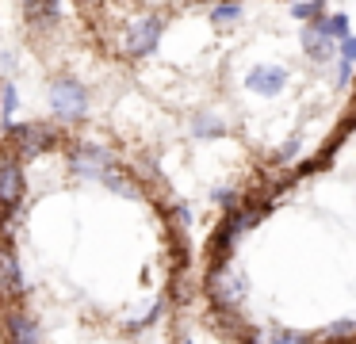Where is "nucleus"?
Masks as SVG:
<instances>
[{
  "label": "nucleus",
  "mask_w": 356,
  "mask_h": 344,
  "mask_svg": "<svg viewBox=\"0 0 356 344\" xmlns=\"http://www.w3.org/2000/svg\"><path fill=\"white\" fill-rule=\"evenodd\" d=\"M192 134L200 138V142H211V138H226V122L218 119L215 111H200V115H192Z\"/></svg>",
  "instance_id": "12"
},
{
  "label": "nucleus",
  "mask_w": 356,
  "mask_h": 344,
  "mask_svg": "<svg viewBox=\"0 0 356 344\" xmlns=\"http://www.w3.org/2000/svg\"><path fill=\"white\" fill-rule=\"evenodd\" d=\"M16 111H19V88L8 76H0V122H12Z\"/></svg>",
  "instance_id": "13"
},
{
  "label": "nucleus",
  "mask_w": 356,
  "mask_h": 344,
  "mask_svg": "<svg viewBox=\"0 0 356 344\" xmlns=\"http://www.w3.org/2000/svg\"><path fill=\"white\" fill-rule=\"evenodd\" d=\"M47 99H50V115L58 122H81L88 115V88L77 76H54Z\"/></svg>",
  "instance_id": "3"
},
{
  "label": "nucleus",
  "mask_w": 356,
  "mask_h": 344,
  "mask_svg": "<svg viewBox=\"0 0 356 344\" xmlns=\"http://www.w3.org/2000/svg\"><path fill=\"white\" fill-rule=\"evenodd\" d=\"M207 295H211V302H215L218 310H238L241 298H245V279H241L234 268H226L222 260H218V264L211 268Z\"/></svg>",
  "instance_id": "7"
},
{
  "label": "nucleus",
  "mask_w": 356,
  "mask_h": 344,
  "mask_svg": "<svg viewBox=\"0 0 356 344\" xmlns=\"http://www.w3.org/2000/svg\"><path fill=\"white\" fill-rule=\"evenodd\" d=\"M62 145V130L50 122H4V153L19 161H39L42 153Z\"/></svg>",
  "instance_id": "1"
},
{
  "label": "nucleus",
  "mask_w": 356,
  "mask_h": 344,
  "mask_svg": "<svg viewBox=\"0 0 356 344\" xmlns=\"http://www.w3.org/2000/svg\"><path fill=\"white\" fill-rule=\"evenodd\" d=\"M337 58H341V61H353V65H356V38H353V35L341 38V54H337Z\"/></svg>",
  "instance_id": "20"
},
{
  "label": "nucleus",
  "mask_w": 356,
  "mask_h": 344,
  "mask_svg": "<svg viewBox=\"0 0 356 344\" xmlns=\"http://www.w3.org/2000/svg\"><path fill=\"white\" fill-rule=\"evenodd\" d=\"M165 15L161 12H142L134 15L131 23L123 27V35H119V50H123V58H149V54H157V46H161V35H165Z\"/></svg>",
  "instance_id": "2"
},
{
  "label": "nucleus",
  "mask_w": 356,
  "mask_h": 344,
  "mask_svg": "<svg viewBox=\"0 0 356 344\" xmlns=\"http://www.w3.org/2000/svg\"><path fill=\"white\" fill-rule=\"evenodd\" d=\"M299 42H302V50H307V58L314 61V65H330V61H337V54H341V42L333 35H325V31L318 27V19L302 27Z\"/></svg>",
  "instance_id": "9"
},
{
  "label": "nucleus",
  "mask_w": 356,
  "mask_h": 344,
  "mask_svg": "<svg viewBox=\"0 0 356 344\" xmlns=\"http://www.w3.org/2000/svg\"><path fill=\"white\" fill-rule=\"evenodd\" d=\"M253 344H310V336L299 333V329H268V333L257 336Z\"/></svg>",
  "instance_id": "15"
},
{
  "label": "nucleus",
  "mask_w": 356,
  "mask_h": 344,
  "mask_svg": "<svg viewBox=\"0 0 356 344\" xmlns=\"http://www.w3.org/2000/svg\"><path fill=\"white\" fill-rule=\"evenodd\" d=\"M184 344H192V341H184Z\"/></svg>",
  "instance_id": "23"
},
{
  "label": "nucleus",
  "mask_w": 356,
  "mask_h": 344,
  "mask_svg": "<svg viewBox=\"0 0 356 344\" xmlns=\"http://www.w3.org/2000/svg\"><path fill=\"white\" fill-rule=\"evenodd\" d=\"M356 336V318H341L325 329V341H353Z\"/></svg>",
  "instance_id": "18"
},
{
  "label": "nucleus",
  "mask_w": 356,
  "mask_h": 344,
  "mask_svg": "<svg viewBox=\"0 0 356 344\" xmlns=\"http://www.w3.org/2000/svg\"><path fill=\"white\" fill-rule=\"evenodd\" d=\"M0 298L8 306L24 302V268H19V252L8 229H0Z\"/></svg>",
  "instance_id": "5"
},
{
  "label": "nucleus",
  "mask_w": 356,
  "mask_h": 344,
  "mask_svg": "<svg viewBox=\"0 0 356 344\" xmlns=\"http://www.w3.org/2000/svg\"><path fill=\"white\" fill-rule=\"evenodd\" d=\"M24 191H27L24 161L0 149V218H8L24 206Z\"/></svg>",
  "instance_id": "6"
},
{
  "label": "nucleus",
  "mask_w": 356,
  "mask_h": 344,
  "mask_svg": "<svg viewBox=\"0 0 356 344\" xmlns=\"http://www.w3.org/2000/svg\"><path fill=\"white\" fill-rule=\"evenodd\" d=\"M287 69L284 65H272V61H261V65H253L245 73V88L253 92V96H280V92L287 88Z\"/></svg>",
  "instance_id": "8"
},
{
  "label": "nucleus",
  "mask_w": 356,
  "mask_h": 344,
  "mask_svg": "<svg viewBox=\"0 0 356 344\" xmlns=\"http://www.w3.org/2000/svg\"><path fill=\"white\" fill-rule=\"evenodd\" d=\"M348 81H353V61H341V58H337V84L345 88Z\"/></svg>",
  "instance_id": "21"
},
{
  "label": "nucleus",
  "mask_w": 356,
  "mask_h": 344,
  "mask_svg": "<svg viewBox=\"0 0 356 344\" xmlns=\"http://www.w3.org/2000/svg\"><path fill=\"white\" fill-rule=\"evenodd\" d=\"M299 145H302L299 138H291V142H287L284 149H280V161H284V165H287V161H295V157H299Z\"/></svg>",
  "instance_id": "22"
},
{
  "label": "nucleus",
  "mask_w": 356,
  "mask_h": 344,
  "mask_svg": "<svg viewBox=\"0 0 356 344\" xmlns=\"http://www.w3.org/2000/svg\"><path fill=\"white\" fill-rule=\"evenodd\" d=\"M291 15L295 19H322L325 0H299V4H291Z\"/></svg>",
  "instance_id": "17"
},
{
  "label": "nucleus",
  "mask_w": 356,
  "mask_h": 344,
  "mask_svg": "<svg viewBox=\"0 0 356 344\" xmlns=\"http://www.w3.org/2000/svg\"><path fill=\"white\" fill-rule=\"evenodd\" d=\"M161 310H165V302H157L154 310H146V313H142L138 321H131V325H127V329H131V333H142V329H146V325H154V321L161 318Z\"/></svg>",
  "instance_id": "19"
},
{
  "label": "nucleus",
  "mask_w": 356,
  "mask_h": 344,
  "mask_svg": "<svg viewBox=\"0 0 356 344\" xmlns=\"http://www.w3.org/2000/svg\"><path fill=\"white\" fill-rule=\"evenodd\" d=\"M65 165H70V172L77 180H104V172L115 168V153L100 142H77L70 149V157H65Z\"/></svg>",
  "instance_id": "4"
},
{
  "label": "nucleus",
  "mask_w": 356,
  "mask_h": 344,
  "mask_svg": "<svg viewBox=\"0 0 356 344\" xmlns=\"http://www.w3.org/2000/svg\"><path fill=\"white\" fill-rule=\"evenodd\" d=\"M104 188H108V191H115V195H127V199H138L142 195V188H138V180H134V176L131 172H123V168H108V172H104Z\"/></svg>",
  "instance_id": "11"
},
{
  "label": "nucleus",
  "mask_w": 356,
  "mask_h": 344,
  "mask_svg": "<svg viewBox=\"0 0 356 344\" xmlns=\"http://www.w3.org/2000/svg\"><path fill=\"white\" fill-rule=\"evenodd\" d=\"M318 27L325 31V35H333L341 42V38H348V15L345 12H333V15H322L318 19Z\"/></svg>",
  "instance_id": "16"
},
{
  "label": "nucleus",
  "mask_w": 356,
  "mask_h": 344,
  "mask_svg": "<svg viewBox=\"0 0 356 344\" xmlns=\"http://www.w3.org/2000/svg\"><path fill=\"white\" fill-rule=\"evenodd\" d=\"M241 19V0H218L215 8H211V23L215 27H230V23Z\"/></svg>",
  "instance_id": "14"
},
{
  "label": "nucleus",
  "mask_w": 356,
  "mask_h": 344,
  "mask_svg": "<svg viewBox=\"0 0 356 344\" xmlns=\"http://www.w3.org/2000/svg\"><path fill=\"white\" fill-rule=\"evenodd\" d=\"M4 344H42V329L31 313H24L19 306H12L4 313Z\"/></svg>",
  "instance_id": "10"
}]
</instances>
